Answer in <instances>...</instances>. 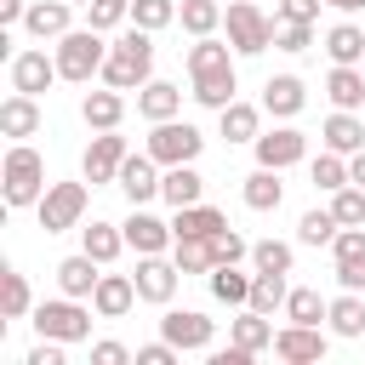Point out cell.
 I'll return each instance as SVG.
<instances>
[{
  "label": "cell",
  "mask_w": 365,
  "mask_h": 365,
  "mask_svg": "<svg viewBox=\"0 0 365 365\" xmlns=\"http://www.w3.org/2000/svg\"><path fill=\"white\" fill-rule=\"evenodd\" d=\"M148 80H154V34L131 23V29L108 46L103 86H114V91H137V86H148Z\"/></svg>",
  "instance_id": "1"
},
{
  "label": "cell",
  "mask_w": 365,
  "mask_h": 365,
  "mask_svg": "<svg viewBox=\"0 0 365 365\" xmlns=\"http://www.w3.org/2000/svg\"><path fill=\"white\" fill-rule=\"evenodd\" d=\"M46 188H51V182H46V160H40L29 143H11L6 160H0V194H6V205H11V211L40 205Z\"/></svg>",
  "instance_id": "2"
},
{
  "label": "cell",
  "mask_w": 365,
  "mask_h": 365,
  "mask_svg": "<svg viewBox=\"0 0 365 365\" xmlns=\"http://www.w3.org/2000/svg\"><path fill=\"white\" fill-rule=\"evenodd\" d=\"M57 68H63V80H74V86H86L91 74H103V63H108V40H103V29H68L63 40H57Z\"/></svg>",
  "instance_id": "3"
},
{
  "label": "cell",
  "mask_w": 365,
  "mask_h": 365,
  "mask_svg": "<svg viewBox=\"0 0 365 365\" xmlns=\"http://www.w3.org/2000/svg\"><path fill=\"white\" fill-rule=\"evenodd\" d=\"M91 314L80 297H51V302H34V331L40 336H57V342H86L91 336Z\"/></svg>",
  "instance_id": "4"
},
{
  "label": "cell",
  "mask_w": 365,
  "mask_h": 365,
  "mask_svg": "<svg viewBox=\"0 0 365 365\" xmlns=\"http://www.w3.org/2000/svg\"><path fill=\"white\" fill-rule=\"evenodd\" d=\"M222 29H228V46H234L240 57H257V51L274 46V17H262L257 0H228Z\"/></svg>",
  "instance_id": "5"
},
{
  "label": "cell",
  "mask_w": 365,
  "mask_h": 365,
  "mask_svg": "<svg viewBox=\"0 0 365 365\" xmlns=\"http://www.w3.org/2000/svg\"><path fill=\"white\" fill-rule=\"evenodd\" d=\"M143 148H148L160 165H194L200 148H205V131L188 125V120H154V131H148Z\"/></svg>",
  "instance_id": "6"
},
{
  "label": "cell",
  "mask_w": 365,
  "mask_h": 365,
  "mask_svg": "<svg viewBox=\"0 0 365 365\" xmlns=\"http://www.w3.org/2000/svg\"><path fill=\"white\" fill-rule=\"evenodd\" d=\"M34 211H40V228H46V234L80 228V217H86V182H51Z\"/></svg>",
  "instance_id": "7"
},
{
  "label": "cell",
  "mask_w": 365,
  "mask_h": 365,
  "mask_svg": "<svg viewBox=\"0 0 365 365\" xmlns=\"http://www.w3.org/2000/svg\"><path fill=\"white\" fill-rule=\"evenodd\" d=\"M125 154H131V148H125L120 131H97V137L86 143V154H80V177H86L91 188H97V182H114L120 165H125Z\"/></svg>",
  "instance_id": "8"
},
{
  "label": "cell",
  "mask_w": 365,
  "mask_h": 365,
  "mask_svg": "<svg viewBox=\"0 0 365 365\" xmlns=\"http://www.w3.org/2000/svg\"><path fill=\"white\" fill-rule=\"evenodd\" d=\"M160 336H165V342H177L182 354H205V348H211V336H217V325H211L200 308H171V314L160 319Z\"/></svg>",
  "instance_id": "9"
},
{
  "label": "cell",
  "mask_w": 365,
  "mask_h": 365,
  "mask_svg": "<svg viewBox=\"0 0 365 365\" xmlns=\"http://www.w3.org/2000/svg\"><path fill=\"white\" fill-rule=\"evenodd\" d=\"M325 331L319 325H297V319H285L279 331H274V354L285 359V365H314V359H325Z\"/></svg>",
  "instance_id": "10"
},
{
  "label": "cell",
  "mask_w": 365,
  "mask_h": 365,
  "mask_svg": "<svg viewBox=\"0 0 365 365\" xmlns=\"http://www.w3.org/2000/svg\"><path fill=\"white\" fill-rule=\"evenodd\" d=\"M120 194L131 200V205H148L154 194H160V182H165V171H160V160L143 148V154H125V165H120Z\"/></svg>",
  "instance_id": "11"
},
{
  "label": "cell",
  "mask_w": 365,
  "mask_h": 365,
  "mask_svg": "<svg viewBox=\"0 0 365 365\" xmlns=\"http://www.w3.org/2000/svg\"><path fill=\"white\" fill-rule=\"evenodd\" d=\"M251 148H257V165H274V171H285V165L308 160V137H302L297 125H274V131H262Z\"/></svg>",
  "instance_id": "12"
},
{
  "label": "cell",
  "mask_w": 365,
  "mask_h": 365,
  "mask_svg": "<svg viewBox=\"0 0 365 365\" xmlns=\"http://www.w3.org/2000/svg\"><path fill=\"white\" fill-rule=\"evenodd\" d=\"M120 228H125V245H131L137 257H160V251L177 240V228H171V222H160V217H154V211H143V205H131V217H125Z\"/></svg>",
  "instance_id": "13"
},
{
  "label": "cell",
  "mask_w": 365,
  "mask_h": 365,
  "mask_svg": "<svg viewBox=\"0 0 365 365\" xmlns=\"http://www.w3.org/2000/svg\"><path fill=\"white\" fill-rule=\"evenodd\" d=\"M137 297L143 302H154V308H165L171 297H177V279H182V268L177 262H165V257H137Z\"/></svg>",
  "instance_id": "14"
},
{
  "label": "cell",
  "mask_w": 365,
  "mask_h": 365,
  "mask_svg": "<svg viewBox=\"0 0 365 365\" xmlns=\"http://www.w3.org/2000/svg\"><path fill=\"white\" fill-rule=\"evenodd\" d=\"M331 257H336V285L342 291H365V222L342 228L331 240Z\"/></svg>",
  "instance_id": "15"
},
{
  "label": "cell",
  "mask_w": 365,
  "mask_h": 365,
  "mask_svg": "<svg viewBox=\"0 0 365 365\" xmlns=\"http://www.w3.org/2000/svg\"><path fill=\"white\" fill-rule=\"evenodd\" d=\"M51 80H63L57 57H46V51H17V57H11V91L40 97V91H51Z\"/></svg>",
  "instance_id": "16"
},
{
  "label": "cell",
  "mask_w": 365,
  "mask_h": 365,
  "mask_svg": "<svg viewBox=\"0 0 365 365\" xmlns=\"http://www.w3.org/2000/svg\"><path fill=\"white\" fill-rule=\"evenodd\" d=\"M97 279H103V262H97L91 251H74V257H63V262H57V291H63V297H80V302H91Z\"/></svg>",
  "instance_id": "17"
},
{
  "label": "cell",
  "mask_w": 365,
  "mask_h": 365,
  "mask_svg": "<svg viewBox=\"0 0 365 365\" xmlns=\"http://www.w3.org/2000/svg\"><path fill=\"white\" fill-rule=\"evenodd\" d=\"M131 302H143L131 274H103V279H97V291H91L97 319H120V314H131Z\"/></svg>",
  "instance_id": "18"
},
{
  "label": "cell",
  "mask_w": 365,
  "mask_h": 365,
  "mask_svg": "<svg viewBox=\"0 0 365 365\" xmlns=\"http://www.w3.org/2000/svg\"><path fill=\"white\" fill-rule=\"evenodd\" d=\"M302 103H308V86H302L297 74H268V86H262V108H268L274 120H297Z\"/></svg>",
  "instance_id": "19"
},
{
  "label": "cell",
  "mask_w": 365,
  "mask_h": 365,
  "mask_svg": "<svg viewBox=\"0 0 365 365\" xmlns=\"http://www.w3.org/2000/svg\"><path fill=\"white\" fill-rule=\"evenodd\" d=\"M80 120H86L91 131H120V120H125V91H114V86L86 91V97H80Z\"/></svg>",
  "instance_id": "20"
},
{
  "label": "cell",
  "mask_w": 365,
  "mask_h": 365,
  "mask_svg": "<svg viewBox=\"0 0 365 365\" xmlns=\"http://www.w3.org/2000/svg\"><path fill=\"white\" fill-rule=\"evenodd\" d=\"M23 29H29L34 40H63V34L74 29V6H68V0H34L29 17H23Z\"/></svg>",
  "instance_id": "21"
},
{
  "label": "cell",
  "mask_w": 365,
  "mask_h": 365,
  "mask_svg": "<svg viewBox=\"0 0 365 365\" xmlns=\"http://www.w3.org/2000/svg\"><path fill=\"white\" fill-rule=\"evenodd\" d=\"M137 114L154 125V120H177L182 114V86H171V80H148V86H137Z\"/></svg>",
  "instance_id": "22"
},
{
  "label": "cell",
  "mask_w": 365,
  "mask_h": 365,
  "mask_svg": "<svg viewBox=\"0 0 365 365\" xmlns=\"http://www.w3.org/2000/svg\"><path fill=\"white\" fill-rule=\"evenodd\" d=\"M0 131H6L11 143L34 137V131H40V97H29V91H11V97L0 103Z\"/></svg>",
  "instance_id": "23"
},
{
  "label": "cell",
  "mask_w": 365,
  "mask_h": 365,
  "mask_svg": "<svg viewBox=\"0 0 365 365\" xmlns=\"http://www.w3.org/2000/svg\"><path fill=\"white\" fill-rule=\"evenodd\" d=\"M319 137H325V148H336V154H359V148H365V120H359L354 108H336V114L319 125Z\"/></svg>",
  "instance_id": "24"
},
{
  "label": "cell",
  "mask_w": 365,
  "mask_h": 365,
  "mask_svg": "<svg viewBox=\"0 0 365 365\" xmlns=\"http://www.w3.org/2000/svg\"><path fill=\"white\" fill-rule=\"evenodd\" d=\"M325 97H331L336 108H365V74H359V63H331Z\"/></svg>",
  "instance_id": "25"
},
{
  "label": "cell",
  "mask_w": 365,
  "mask_h": 365,
  "mask_svg": "<svg viewBox=\"0 0 365 365\" xmlns=\"http://www.w3.org/2000/svg\"><path fill=\"white\" fill-rule=\"evenodd\" d=\"M234 46H222V40H211V34H200L194 46H188V80H200V74H222V68H234Z\"/></svg>",
  "instance_id": "26"
},
{
  "label": "cell",
  "mask_w": 365,
  "mask_h": 365,
  "mask_svg": "<svg viewBox=\"0 0 365 365\" xmlns=\"http://www.w3.org/2000/svg\"><path fill=\"white\" fill-rule=\"evenodd\" d=\"M205 279H211V297H217V302L245 308V302H251V279H257V274H240V262H217Z\"/></svg>",
  "instance_id": "27"
},
{
  "label": "cell",
  "mask_w": 365,
  "mask_h": 365,
  "mask_svg": "<svg viewBox=\"0 0 365 365\" xmlns=\"http://www.w3.org/2000/svg\"><path fill=\"white\" fill-rule=\"evenodd\" d=\"M228 342H240V348L262 354V348H274V319H268V314H257V308H240V319H228Z\"/></svg>",
  "instance_id": "28"
},
{
  "label": "cell",
  "mask_w": 365,
  "mask_h": 365,
  "mask_svg": "<svg viewBox=\"0 0 365 365\" xmlns=\"http://www.w3.org/2000/svg\"><path fill=\"white\" fill-rule=\"evenodd\" d=\"M160 200H171V205H200V200H205V177H200L194 165H165Z\"/></svg>",
  "instance_id": "29"
},
{
  "label": "cell",
  "mask_w": 365,
  "mask_h": 365,
  "mask_svg": "<svg viewBox=\"0 0 365 365\" xmlns=\"http://www.w3.org/2000/svg\"><path fill=\"white\" fill-rule=\"evenodd\" d=\"M240 194H245V205H251V211H279L285 182H279V171H274V165H257V171L245 177V188H240Z\"/></svg>",
  "instance_id": "30"
},
{
  "label": "cell",
  "mask_w": 365,
  "mask_h": 365,
  "mask_svg": "<svg viewBox=\"0 0 365 365\" xmlns=\"http://www.w3.org/2000/svg\"><path fill=\"white\" fill-rule=\"evenodd\" d=\"M80 251H91V257H97V262L108 268V262H114V257L125 251V228H120V222H103V217H97L91 228H80Z\"/></svg>",
  "instance_id": "31"
},
{
  "label": "cell",
  "mask_w": 365,
  "mask_h": 365,
  "mask_svg": "<svg viewBox=\"0 0 365 365\" xmlns=\"http://www.w3.org/2000/svg\"><path fill=\"white\" fill-rule=\"evenodd\" d=\"M325 319H331V331H336V336H348V342H354V336H365V297H359V291L331 297V314H325Z\"/></svg>",
  "instance_id": "32"
},
{
  "label": "cell",
  "mask_w": 365,
  "mask_h": 365,
  "mask_svg": "<svg viewBox=\"0 0 365 365\" xmlns=\"http://www.w3.org/2000/svg\"><path fill=\"white\" fill-rule=\"evenodd\" d=\"M222 137H228V143H257V137H262V108H251V103L234 97V103L222 108Z\"/></svg>",
  "instance_id": "33"
},
{
  "label": "cell",
  "mask_w": 365,
  "mask_h": 365,
  "mask_svg": "<svg viewBox=\"0 0 365 365\" xmlns=\"http://www.w3.org/2000/svg\"><path fill=\"white\" fill-rule=\"evenodd\" d=\"M171 228H177V234H200V240H211L217 228H228V217H222L217 205H205V200H200V205H177Z\"/></svg>",
  "instance_id": "34"
},
{
  "label": "cell",
  "mask_w": 365,
  "mask_h": 365,
  "mask_svg": "<svg viewBox=\"0 0 365 365\" xmlns=\"http://www.w3.org/2000/svg\"><path fill=\"white\" fill-rule=\"evenodd\" d=\"M171 262H177L182 274H211V268H217L211 240H200V234H177V240H171Z\"/></svg>",
  "instance_id": "35"
},
{
  "label": "cell",
  "mask_w": 365,
  "mask_h": 365,
  "mask_svg": "<svg viewBox=\"0 0 365 365\" xmlns=\"http://www.w3.org/2000/svg\"><path fill=\"white\" fill-rule=\"evenodd\" d=\"M234 91H240L234 68H222V74H200V80H194V103H205V108H217V114L234 103Z\"/></svg>",
  "instance_id": "36"
},
{
  "label": "cell",
  "mask_w": 365,
  "mask_h": 365,
  "mask_svg": "<svg viewBox=\"0 0 365 365\" xmlns=\"http://www.w3.org/2000/svg\"><path fill=\"white\" fill-rule=\"evenodd\" d=\"M0 314H6V319H23V314H34L29 279H23L17 268H0Z\"/></svg>",
  "instance_id": "37"
},
{
  "label": "cell",
  "mask_w": 365,
  "mask_h": 365,
  "mask_svg": "<svg viewBox=\"0 0 365 365\" xmlns=\"http://www.w3.org/2000/svg\"><path fill=\"white\" fill-rule=\"evenodd\" d=\"M285 297H291L285 274H268V268H257V279H251V302H245V308H257V314H274V308H285Z\"/></svg>",
  "instance_id": "38"
},
{
  "label": "cell",
  "mask_w": 365,
  "mask_h": 365,
  "mask_svg": "<svg viewBox=\"0 0 365 365\" xmlns=\"http://www.w3.org/2000/svg\"><path fill=\"white\" fill-rule=\"evenodd\" d=\"M331 314V302L314 291V285H291V297H285V319H297V325H319Z\"/></svg>",
  "instance_id": "39"
},
{
  "label": "cell",
  "mask_w": 365,
  "mask_h": 365,
  "mask_svg": "<svg viewBox=\"0 0 365 365\" xmlns=\"http://www.w3.org/2000/svg\"><path fill=\"white\" fill-rule=\"evenodd\" d=\"M177 23H182L194 40H200V34H217V29H222V6H217V0H182V6H177Z\"/></svg>",
  "instance_id": "40"
},
{
  "label": "cell",
  "mask_w": 365,
  "mask_h": 365,
  "mask_svg": "<svg viewBox=\"0 0 365 365\" xmlns=\"http://www.w3.org/2000/svg\"><path fill=\"white\" fill-rule=\"evenodd\" d=\"M325 51H331V63H365V29L359 23H336L325 34Z\"/></svg>",
  "instance_id": "41"
},
{
  "label": "cell",
  "mask_w": 365,
  "mask_h": 365,
  "mask_svg": "<svg viewBox=\"0 0 365 365\" xmlns=\"http://www.w3.org/2000/svg\"><path fill=\"white\" fill-rule=\"evenodd\" d=\"M308 177H314L319 194H336L342 182H354V177H348V154H336V148H325V154L308 165Z\"/></svg>",
  "instance_id": "42"
},
{
  "label": "cell",
  "mask_w": 365,
  "mask_h": 365,
  "mask_svg": "<svg viewBox=\"0 0 365 365\" xmlns=\"http://www.w3.org/2000/svg\"><path fill=\"white\" fill-rule=\"evenodd\" d=\"M336 234H342V222H336L331 205H325V211L314 205V211H302V222H297V240H302V245H331Z\"/></svg>",
  "instance_id": "43"
},
{
  "label": "cell",
  "mask_w": 365,
  "mask_h": 365,
  "mask_svg": "<svg viewBox=\"0 0 365 365\" xmlns=\"http://www.w3.org/2000/svg\"><path fill=\"white\" fill-rule=\"evenodd\" d=\"M331 211H336L342 228H359V222H365V188H359V182H342V188L331 194Z\"/></svg>",
  "instance_id": "44"
},
{
  "label": "cell",
  "mask_w": 365,
  "mask_h": 365,
  "mask_svg": "<svg viewBox=\"0 0 365 365\" xmlns=\"http://www.w3.org/2000/svg\"><path fill=\"white\" fill-rule=\"evenodd\" d=\"M131 23L148 29V34H160L165 23H177V0H131Z\"/></svg>",
  "instance_id": "45"
},
{
  "label": "cell",
  "mask_w": 365,
  "mask_h": 365,
  "mask_svg": "<svg viewBox=\"0 0 365 365\" xmlns=\"http://www.w3.org/2000/svg\"><path fill=\"white\" fill-rule=\"evenodd\" d=\"M251 262H257V268H268V274H291L297 251H291L285 240H257V245H251Z\"/></svg>",
  "instance_id": "46"
},
{
  "label": "cell",
  "mask_w": 365,
  "mask_h": 365,
  "mask_svg": "<svg viewBox=\"0 0 365 365\" xmlns=\"http://www.w3.org/2000/svg\"><path fill=\"white\" fill-rule=\"evenodd\" d=\"M125 17H131V0H86V23H91V29H103V34H108V29H120Z\"/></svg>",
  "instance_id": "47"
},
{
  "label": "cell",
  "mask_w": 365,
  "mask_h": 365,
  "mask_svg": "<svg viewBox=\"0 0 365 365\" xmlns=\"http://www.w3.org/2000/svg\"><path fill=\"white\" fill-rule=\"evenodd\" d=\"M274 46L291 51V57L308 51V46H314V23H279V17H274Z\"/></svg>",
  "instance_id": "48"
},
{
  "label": "cell",
  "mask_w": 365,
  "mask_h": 365,
  "mask_svg": "<svg viewBox=\"0 0 365 365\" xmlns=\"http://www.w3.org/2000/svg\"><path fill=\"white\" fill-rule=\"evenodd\" d=\"M211 257H217V262H245L251 245H245L234 228H217V234H211Z\"/></svg>",
  "instance_id": "49"
},
{
  "label": "cell",
  "mask_w": 365,
  "mask_h": 365,
  "mask_svg": "<svg viewBox=\"0 0 365 365\" xmlns=\"http://www.w3.org/2000/svg\"><path fill=\"white\" fill-rule=\"evenodd\" d=\"M319 6H325V0H279V6H274V17H279V23H314V17H319Z\"/></svg>",
  "instance_id": "50"
},
{
  "label": "cell",
  "mask_w": 365,
  "mask_h": 365,
  "mask_svg": "<svg viewBox=\"0 0 365 365\" xmlns=\"http://www.w3.org/2000/svg\"><path fill=\"white\" fill-rule=\"evenodd\" d=\"M177 354H182V348L160 336V342H143V348H137V365H177Z\"/></svg>",
  "instance_id": "51"
},
{
  "label": "cell",
  "mask_w": 365,
  "mask_h": 365,
  "mask_svg": "<svg viewBox=\"0 0 365 365\" xmlns=\"http://www.w3.org/2000/svg\"><path fill=\"white\" fill-rule=\"evenodd\" d=\"M125 359H131L125 342H97V348H91V365H125Z\"/></svg>",
  "instance_id": "52"
},
{
  "label": "cell",
  "mask_w": 365,
  "mask_h": 365,
  "mask_svg": "<svg viewBox=\"0 0 365 365\" xmlns=\"http://www.w3.org/2000/svg\"><path fill=\"white\" fill-rule=\"evenodd\" d=\"M23 17H29V0H0V29H11Z\"/></svg>",
  "instance_id": "53"
},
{
  "label": "cell",
  "mask_w": 365,
  "mask_h": 365,
  "mask_svg": "<svg viewBox=\"0 0 365 365\" xmlns=\"http://www.w3.org/2000/svg\"><path fill=\"white\" fill-rule=\"evenodd\" d=\"M348 177L365 188V148H359V154H348Z\"/></svg>",
  "instance_id": "54"
},
{
  "label": "cell",
  "mask_w": 365,
  "mask_h": 365,
  "mask_svg": "<svg viewBox=\"0 0 365 365\" xmlns=\"http://www.w3.org/2000/svg\"><path fill=\"white\" fill-rule=\"evenodd\" d=\"M325 6H336V11H365V0H325Z\"/></svg>",
  "instance_id": "55"
},
{
  "label": "cell",
  "mask_w": 365,
  "mask_h": 365,
  "mask_svg": "<svg viewBox=\"0 0 365 365\" xmlns=\"http://www.w3.org/2000/svg\"><path fill=\"white\" fill-rule=\"evenodd\" d=\"M68 6H86V0H68Z\"/></svg>",
  "instance_id": "56"
}]
</instances>
